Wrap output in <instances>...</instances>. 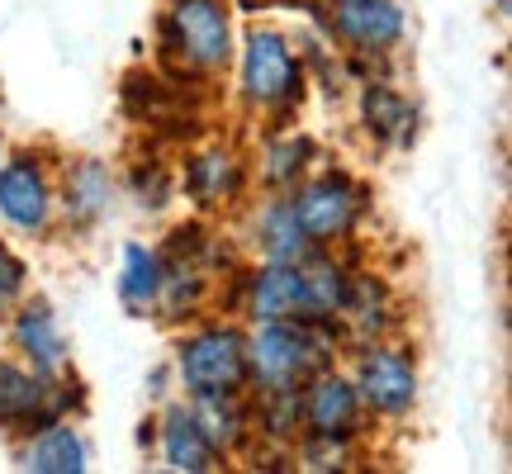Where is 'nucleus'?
Instances as JSON below:
<instances>
[{
    "mask_svg": "<svg viewBox=\"0 0 512 474\" xmlns=\"http://www.w3.org/2000/svg\"><path fill=\"white\" fill-rule=\"evenodd\" d=\"M323 361H328V337L313 328V318H271L247 347V370L266 389H299Z\"/></svg>",
    "mask_w": 512,
    "mask_h": 474,
    "instance_id": "1",
    "label": "nucleus"
},
{
    "mask_svg": "<svg viewBox=\"0 0 512 474\" xmlns=\"http://www.w3.org/2000/svg\"><path fill=\"white\" fill-rule=\"evenodd\" d=\"M181 380L185 389L204 394H238L247 380V342L233 328H204L181 342Z\"/></svg>",
    "mask_w": 512,
    "mask_h": 474,
    "instance_id": "2",
    "label": "nucleus"
},
{
    "mask_svg": "<svg viewBox=\"0 0 512 474\" xmlns=\"http://www.w3.org/2000/svg\"><path fill=\"white\" fill-rule=\"evenodd\" d=\"M294 223L304 228L309 242H337V237L351 233V223L361 214V190L347 181V176H318V181L299 185L294 190Z\"/></svg>",
    "mask_w": 512,
    "mask_h": 474,
    "instance_id": "3",
    "label": "nucleus"
},
{
    "mask_svg": "<svg viewBox=\"0 0 512 474\" xmlns=\"http://www.w3.org/2000/svg\"><path fill=\"white\" fill-rule=\"evenodd\" d=\"M242 91L252 105L271 110V105H290L299 95V67H294L290 48L280 34H252L247 53H242Z\"/></svg>",
    "mask_w": 512,
    "mask_h": 474,
    "instance_id": "4",
    "label": "nucleus"
},
{
    "mask_svg": "<svg viewBox=\"0 0 512 474\" xmlns=\"http://www.w3.org/2000/svg\"><path fill=\"white\" fill-rule=\"evenodd\" d=\"M171 48H181L185 62H195L204 72H214L228 62V15L219 0H181L171 10Z\"/></svg>",
    "mask_w": 512,
    "mask_h": 474,
    "instance_id": "5",
    "label": "nucleus"
},
{
    "mask_svg": "<svg viewBox=\"0 0 512 474\" xmlns=\"http://www.w3.org/2000/svg\"><path fill=\"white\" fill-rule=\"evenodd\" d=\"M247 309H252L256 323H271V318H313V323H318V309H313V290H309V271H304V261H299V266L271 261L266 271H256Z\"/></svg>",
    "mask_w": 512,
    "mask_h": 474,
    "instance_id": "6",
    "label": "nucleus"
},
{
    "mask_svg": "<svg viewBox=\"0 0 512 474\" xmlns=\"http://www.w3.org/2000/svg\"><path fill=\"white\" fill-rule=\"evenodd\" d=\"M62 413V399H57L48 384L19 370V365H0V422L15 427V432H34V427H48Z\"/></svg>",
    "mask_w": 512,
    "mask_h": 474,
    "instance_id": "7",
    "label": "nucleus"
},
{
    "mask_svg": "<svg viewBox=\"0 0 512 474\" xmlns=\"http://www.w3.org/2000/svg\"><path fill=\"white\" fill-rule=\"evenodd\" d=\"M361 399L375 408V413H403L413 408V394H418V375H413V361L403 351H370L361 361Z\"/></svg>",
    "mask_w": 512,
    "mask_h": 474,
    "instance_id": "8",
    "label": "nucleus"
},
{
    "mask_svg": "<svg viewBox=\"0 0 512 474\" xmlns=\"http://www.w3.org/2000/svg\"><path fill=\"white\" fill-rule=\"evenodd\" d=\"M299 413H304V422H309L313 437L342 441V437L356 432V418H361V394H356L347 380L323 375V380L309 384V394H304V403H299Z\"/></svg>",
    "mask_w": 512,
    "mask_h": 474,
    "instance_id": "9",
    "label": "nucleus"
},
{
    "mask_svg": "<svg viewBox=\"0 0 512 474\" xmlns=\"http://www.w3.org/2000/svg\"><path fill=\"white\" fill-rule=\"evenodd\" d=\"M48 181L38 171L34 157H19L0 171V214L15 223V228H43L48 219Z\"/></svg>",
    "mask_w": 512,
    "mask_h": 474,
    "instance_id": "10",
    "label": "nucleus"
},
{
    "mask_svg": "<svg viewBox=\"0 0 512 474\" xmlns=\"http://www.w3.org/2000/svg\"><path fill=\"white\" fill-rule=\"evenodd\" d=\"M332 10H337L332 15L337 19V34L351 38L366 53H380V48H389L403 34V15L394 10V0H337Z\"/></svg>",
    "mask_w": 512,
    "mask_h": 474,
    "instance_id": "11",
    "label": "nucleus"
},
{
    "mask_svg": "<svg viewBox=\"0 0 512 474\" xmlns=\"http://www.w3.org/2000/svg\"><path fill=\"white\" fill-rule=\"evenodd\" d=\"M162 456L171 470H190V474H204L214 470V446L204 437L200 418L190 413V408H171L166 413V427H162Z\"/></svg>",
    "mask_w": 512,
    "mask_h": 474,
    "instance_id": "12",
    "label": "nucleus"
},
{
    "mask_svg": "<svg viewBox=\"0 0 512 474\" xmlns=\"http://www.w3.org/2000/svg\"><path fill=\"white\" fill-rule=\"evenodd\" d=\"M15 337H19V351L34 361V370H43V375L62 370V361H67V342H62V332H57L48 304H34V309L19 313Z\"/></svg>",
    "mask_w": 512,
    "mask_h": 474,
    "instance_id": "13",
    "label": "nucleus"
},
{
    "mask_svg": "<svg viewBox=\"0 0 512 474\" xmlns=\"http://www.w3.org/2000/svg\"><path fill=\"white\" fill-rule=\"evenodd\" d=\"M24 465L38 474H76V470H86V446H81V437H76L72 427L48 422V427L29 441Z\"/></svg>",
    "mask_w": 512,
    "mask_h": 474,
    "instance_id": "14",
    "label": "nucleus"
},
{
    "mask_svg": "<svg viewBox=\"0 0 512 474\" xmlns=\"http://www.w3.org/2000/svg\"><path fill=\"white\" fill-rule=\"evenodd\" d=\"M256 242H261V252L271 256V261H285V266L309 261V237H304V228L294 223L290 200L271 204V209L256 219Z\"/></svg>",
    "mask_w": 512,
    "mask_h": 474,
    "instance_id": "15",
    "label": "nucleus"
},
{
    "mask_svg": "<svg viewBox=\"0 0 512 474\" xmlns=\"http://www.w3.org/2000/svg\"><path fill=\"white\" fill-rule=\"evenodd\" d=\"M110 171L100 162H81L72 166V176H67V219L72 223H95L105 209H110Z\"/></svg>",
    "mask_w": 512,
    "mask_h": 474,
    "instance_id": "16",
    "label": "nucleus"
},
{
    "mask_svg": "<svg viewBox=\"0 0 512 474\" xmlns=\"http://www.w3.org/2000/svg\"><path fill=\"white\" fill-rule=\"evenodd\" d=\"M238 162L228 157V152H204V157H195L190 162V176H185V185H190V195L200 204H223L233 190H238Z\"/></svg>",
    "mask_w": 512,
    "mask_h": 474,
    "instance_id": "17",
    "label": "nucleus"
},
{
    "mask_svg": "<svg viewBox=\"0 0 512 474\" xmlns=\"http://www.w3.org/2000/svg\"><path fill=\"white\" fill-rule=\"evenodd\" d=\"M195 418H200L204 437H209V446L214 451H228V446H238L242 441V427H247V418H242V408L233 394H204V399H195V408H190Z\"/></svg>",
    "mask_w": 512,
    "mask_h": 474,
    "instance_id": "18",
    "label": "nucleus"
},
{
    "mask_svg": "<svg viewBox=\"0 0 512 474\" xmlns=\"http://www.w3.org/2000/svg\"><path fill=\"white\" fill-rule=\"evenodd\" d=\"M119 290H124L128 309H147V304H157V294H162V261H157L152 252H143V247H128Z\"/></svg>",
    "mask_w": 512,
    "mask_h": 474,
    "instance_id": "19",
    "label": "nucleus"
},
{
    "mask_svg": "<svg viewBox=\"0 0 512 474\" xmlns=\"http://www.w3.org/2000/svg\"><path fill=\"white\" fill-rule=\"evenodd\" d=\"M366 119H370V128L375 133H384V138H394V133H403L408 128V105H403L394 91H384V86H375V91L366 95Z\"/></svg>",
    "mask_w": 512,
    "mask_h": 474,
    "instance_id": "20",
    "label": "nucleus"
},
{
    "mask_svg": "<svg viewBox=\"0 0 512 474\" xmlns=\"http://www.w3.org/2000/svg\"><path fill=\"white\" fill-rule=\"evenodd\" d=\"M304 157H309V143H304V138H285V143H275L271 152H266V176H271L275 185L294 181V176L304 171Z\"/></svg>",
    "mask_w": 512,
    "mask_h": 474,
    "instance_id": "21",
    "label": "nucleus"
},
{
    "mask_svg": "<svg viewBox=\"0 0 512 474\" xmlns=\"http://www.w3.org/2000/svg\"><path fill=\"white\" fill-rule=\"evenodd\" d=\"M19 290H24V266H19L15 256L0 247V304H10Z\"/></svg>",
    "mask_w": 512,
    "mask_h": 474,
    "instance_id": "22",
    "label": "nucleus"
}]
</instances>
